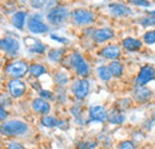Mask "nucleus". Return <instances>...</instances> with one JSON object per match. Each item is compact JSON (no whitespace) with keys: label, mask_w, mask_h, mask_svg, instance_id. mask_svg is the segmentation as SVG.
I'll return each instance as SVG.
<instances>
[{"label":"nucleus","mask_w":155,"mask_h":149,"mask_svg":"<svg viewBox=\"0 0 155 149\" xmlns=\"http://www.w3.org/2000/svg\"><path fill=\"white\" fill-rule=\"evenodd\" d=\"M30 131V127L21 119H8L0 123V134L5 137H20Z\"/></svg>","instance_id":"f257e3e1"},{"label":"nucleus","mask_w":155,"mask_h":149,"mask_svg":"<svg viewBox=\"0 0 155 149\" xmlns=\"http://www.w3.org/2000/svg\"><path fill=\"white\" fill-rule=\"evenodd\" d=\"M69 63L79 78L86 79L91 73V67H90L88 62L79 51H74L69 55Z\"/></svg>","instance_id":"f03ea898"},{"label":"nucleus","mask_w":155,"mask_h":149,"mask_svg":"<svg viewBox=\"0 0 155 149\" xmlns=\"http://www.w3.org/2000/svg\"><path fill=\"white\" fill-rule=\"evenodd\" d=\"M71 18V12L66 6H55L47 13V20L53 26H61Z\"/></svg>","instance_id":"7ed1b4c3"},{"label":"nucleus","mask_w":155,"mask_h":149,"mask_svg":"<svg viewBox=\"0 0 155 149\" xmlns=\"http://www.w3.org/2000/svg\"><path fill=\"white\" fill-rule=\"evenodd\" d=\"M71 19L77 26H88L94 23L96 15L87 8H75L71 12Z\"/></svg>","instance_id":"20e7f679"},{"label":"nucleus","mask_w":155,"mask_h":149,"mask_svg":"<svg viewBox=\"0 0 155 149\" xmlns=\"http://www.w3.org/2000/svg\"><path fill=\"white\" fill-rule=\"evenodd\" d=\"M29 66L25 60H15L6 66L5 72L11 79H23L29 73Z\"/></svg>","instance_id":"39448f33"},{"label":"nucleus","mask_w":155,"mask_h":149,"mask_svg":"<svg viewBox=\"0 0 155 149\" xmlns=\"http://www.w3.org/2000/svg\"><path fill=\"white\" fill-rule=\"evenodd\" d=\"M90 88H91L90 81L84 78H79L71 86L72 94L74 95V98L77 100H80V101H82L84 99L87 98V95L90 94Z\"/></svg>","instance_id":"423d86ee"},{"label":"nucleus","mask_w":155,"mask_h":149,"mask_svg":"<svg viewBox=\"0 0 155 149\" xmlns=\"http://www.w3.org/2000/svg\"><path fill=\"white\" fill-rule=\"evenodd\" d=\"M155 80V67L150 63L142 66L136 75L135 85L136 86H147L150 81Z\"/></svg>","instance_id":"0eeeda50"},{"label":"nucleus","mask_w":155,"mask_h":149,"mask_svg":"<svg viewBox=\"0 0 155 149\" xmlns=\"http://www.w3.org/2000/svg\"><path fill=\"white\" fill-rule=\"evenodd\" d=\"M26 25H28V30L35 35H41V34L43 35L49 32V25L43 22L42 15H38V13L31 16L28 20Z\"/></svg>","instance_id":"6e6552de"},{"label":"nucleus","mask_w":155,"mask_h":149,"mask_svg":"<svg viewBox=\"0 0 155 149\" xmlns=\"http://www.w3.org/2000/svg\"><path fill=\"white\" fill-rule=\"evenodd\" d=\"M109 118V111L103 105H93L88 109V122L106 123Z\"/></svg>","instance_id":"1a4fd4ad"},{"label":"nucleus","mask_w":155,"mask_h":149,"mask_svg":"<svg viewBox=\"0 0 155 149\" xmlns=\"http://www.w3.org/2000/svg\"><path fill=\"white\" fill-rule=\"evenodd\" d=\"M26 84L23 79H11L7 84V91L12 98H21L26 93Z\"/></svg>","instance_id":"9d476101"},{"label":"nucleus","mask_w":155,"mask_h":149,"mask_svg":"<svg viewBox=\"0 0 155 149\" xmlns=\"http://www.w3.org/2000/svg\"><path fill=\"white\" fill-rule=\"evenodd\" d=\"M20 49L19 42L13 37H4L0 39V50L4 51L6 55H17Z\"/></svg>","instance_id":"9b49d317"},{"label":"nucleus","mask_w":155,"mask_h":149,"mask_svg":"<svg viewBox=\"0 0 155 149\" xmlns=\"http://www.w3.org/2000/svg\"><path fill=\"white\" fill-rule=\"evenodd\" d=\"M99 55L106 60L115 61L122 56V48L118 44H106L99 50Z\"/></svg>","instance_id":"f8f14e48"},{"label":"nucleus","mask_w":155,"mask_h":149,"mask_svg":"<svg viewBox=\"0 0 155 149\" xmlns=\"http://www.w3.org/2000/svg\"><path fill=\"white\" fill-rule=\"evenodd\" d=\"M91 37L93 39L94 43L97 44H101L105 42L111 41L112 38L115 37V31L110 28H101V29H97L92 32Z\"/></svg>","instance_id":"ddd939ff"},{"label":"nucleus","mask_w":155,"mask_h":149,"mask_svg":"<svg viewBox=\"0 0 155 149\" xmlns=\"http://www.w3.org/2000/svg\"><path fill=\"white\" fill-rule=\"evenodd\" d=\"M109 11L115 18H125L133 13V10L122 2H112L109 5Z\"/></svg>","instance_id":"4468645a"},{"label":"nucleus","mask_w":155,"mask_h":149,"mask_svg":"<svg viewBox=\"0 0 155 149\" xmlns=\"http://www.w3.org/2000/svg\"><path fill=\"white\" fill-rule=\"evenodd\" d=\"M153 98V91L147 86H136L134 90V99L140 104H144L150 101Z\"/></svg>","instance_id":"2eb2a0df"},{"label":"nucleus","mask_w":155,"mask_h":149,"mask_svg":"<svg viewBox=\"0 0 155 149\" xmlns=\"http://www.w3.org/2000/svg\"><path fill=\"white\" fill-rule=\"evenodd\" d=\"M31 109L36 113H38L41 116H45V114H49L51 111V105L49 101L42 99V98H36L32 100L31 103Z\"/></svg>","instance_id":"dca6fc26"},{"label":"nucleus","mask_w":155,"mask_h":149,"mask_svg":"<svg viewBox=\"0 0 155 149\" xmlns=\"http://www.w3.org/2000/svg\"><path fill=\"white\" fill-rule=\"evenodd\" d=\"M142 47H143V42L141 39H138V38L125 37L122 41V48L125 49L127 51H130V53L141 50Z\"/></svg>","instance_id":"f3484780"},{"label":"nucleus","mask_w":155,"mask_h":149,"mask_svg":"<svg viewBox=\"0 0 155 149\" xmlns=\"http://www.w3.org/2000/svg\"><path fill=\"white\" fill-rule=\"evenodd\" d=\"M58 0H30V5L36 8V10H42V11H50L55 6H58Z\"/></svg>","instance_id":"a211bd4d"},{"label":"nucleus","mask_w":155,"mask_h":149,"mask_svg":"<svg viewBox=\"0 0 155 149\" xmlns=\"http://www.w3.org/2000/svg\"><path fill=\"white\" fill-rule=\"evenodd\" d=\"M26 18H28V12H25V11H17L16 13H13V16L11 18L12 25L17 30H23L25 28Z\"/></svg>","instance_id":"6ab92c4d"},{"label":"nucleus","mask_w":155,"mask_h":149,"mask_svg":"<svg viewBox=\"0 0 155 149\" xmlns=\"http://www.w3.org/2000/svg\"><path fill=\"white\" fill-rule=\"evenodd\" d=\"M107 122L112 125H122L125 122V116L119 109H115L112 111L109 112V118Z\"/></svg>","instance_id":"aec40b11"},{"label":"nucleus","mask_w":155,"mask_h":149,"mask_svg":"<svg viewBox=\"0 0 155 149\" xmlns=\"http://www.w3.org/2000/svg\"><path fill=\"white\" fill-rule=\"evenodd\" d=\"M107 67H109V69L111 72L112 78H122L123 74H124V65L118 60L111 61Z\"/></svg>","instance_id":"412c9836"},{"label":"nucleus","mask_w":155,"mask_h":149,"mask_svg":"<svg viewBox=\"0 0 155 149\" xmlns=\"http://www.w3.org/2000/svg\"><path fill=\"white\" fill-rule=\"evenodd\" d=\"M47 73H48V68L42 63H31L29 66V74L36 79H38Z\"/></svg>","instance_id":"4be33fe9"},{"label":"nucleus","mask_w":155,"mask_h":149,"mask_svg":"<svg viewBox=\"0 0 155 149\" xmlns=\"http://www.w3.org/2000/svg\"><path fill=\"white\" fill-rule=\"evenodd\" d=\"M63 56H64V49H62V48L51 49V50H49L48 54H47L48 60H49L50 62H53V63H58V62H61L62 58H63Z\"/></svg>","instance_id":"5701e85b"},{"label":"nucleus","mask_w":155,"mask_h":149,"mask_svg":"<svg viewBox=\"0 0 155 149\" xmlns=\"http://www.w3.org/2000/svg\"><path fill=\"white\" fill-rule=\"evenodd\" d=\"M28 50L31 54H37V55H42L47 51V45L39 41H34L31 44H29Z\"/></svg>","instance_id":"b1692460"},{"label":"nucleus","mask_w":155,"mask_h":149,"mask_svg":"<svg viewBox=\"0 0 155 149\" xmlns=\"http://www.w3.org/2000/svg\"><path fill=\"white\" fill-rule=\"evenodd\" d=\"M54 81L55 84L58 85V87H64L66 85H68L69 82V75L67 72H63V71H60L58 73H55L54 75Z\"/></svg>","instance_id":"393cba45"},{"label":"nucleus","mask_w":155,"mask_h":149,"mask_svg":"<svg viewBox=\"0 0 155 149\" xmlns=\"http://www.w3.org/2000/svg\"><path fill=\"white\" fill-rule=\"evenodd\" d=\"M96 73H97V76L101 80V81H110L112 79V75H111V72L107 66H99L97 69H96Z\"/></svg>","instance_id":"a878e982"},{"label":"nucleus","mask_w":155,"mask_h":149,"mask_svg":"<svg viewBox=\"0 0 155 149\" xmlns=\"http://www.w3.org/2000/svg\"><path fill=\"white\" fill-rule=\"evenodd\" d=\"M58 118L55 116H51V114H45V116H42L41 117V124L45 128H55L56 124H58Z\"/></svg>","instance_id":"bb28decb"},{"label":"nucleus","mask_w":155,"mask_h":149,"mask_svg":"<svg viewBox=\"0 0 155 149\" xmlns=\"http://www.w3.org/2000/svg\"><path fill=\"white\" fill-rule=\"evenodd\" d=\"M97 147L96 140H81L77 143V149H97Z\"/></svg>","instance_id":"cd10ccee"},{"label":"nucleus","mask_w":155,"mask_h":149,"mask_svg":"<svg viewBox=\"0 0 155 149\" xmlns=\"http://www.w3.org/2000/svg\"><path fill=\"white\" fill-rule=\"evenodd\" d=\"M138 23L143 28H155V16H153V15L144 16L138 20Z\"/></svg>","instance_id":"c85d7f7f"},{"label":"nucleus","mask_w":155,"mask_h":149,"mask_svg":"<svg viewBox=\"0 0 155 149\" xmlns=\"http://www.w3.org/2000/svg\"><path fill=\"white\" fill-rule=\"evenodd\" d=\"M114 149H137L135 142L131 141V140H123V141H119L115 146Z\"/></svg>","instance_id":"c756f323"},{"label":"nucleus","mask_w":155,"mask_h":149,"mask_svg":"<svg viewBox=\"0 0 155 149\" xmlns=\"http://www.w3.org/2000/svg\"><path fill=\"white\" fill-rule=\"evenodd\" d=\"M142 38H143V43L147 45L155 44V29H150V30L146 31Z\"/></svg>","instance_id":"7c9ffc66"},{"label":"nucleus","mask_w":155,"mask_h":149,"mask_svg":"<svg viewBox=\"0 0 155 149\" xmlns=\"http://www.w3.org/2000/svg\"><path fill=\"white\" fill-rule=\"evenodd\" d=\"M4 147L5 149H28L21 142H18L16 140H8Z\"/></svg>","instance_id":"2f4dec72"},{"label":"nucleus","mask_w":155,"mask_h":149,"mask_svg":"<svg viewBox=\"0 0 155 149\" xmlns=\"http://www.w3.org/2000/svg\"><path fill=\"white\" fill-rule=\"evenodd\" d=\"M128 2L133 6H136V7H143V8H148L150 7L152 2L149 0H128Z\"/></svg>","instance_id":"473e14b6"},{"label":"nucleus","mask_w":155,"mask_h":149,"mask_svg":"<svg viewBox=\"0 0 155 149\" xmlns=\"http://www.w3.org/2000/svg\"><path fill=\"white\" fill-rule=\"evenodd\" d=\"M38 94H39V98H42V99H44L47 101L55 100V94L53 93L51 91H49V90H39Z\"/></svg>","instance_id":"72a5a7b5"},{"label":"nucleus","mask_w":155,"mask_h":149,"mask_svg":"<svg viewBox=\"0 0 155 149\" xmlns=\"http://www.w3.org/2000/svg\"><path fill=\"white\" fill-rule=\"evenodd\" d=\"M7 118H8V112L5 109V106H2L0 104V123L7 121Z\"/></svg>","instance_id":"f704fd0d"},{"label":"nucleus","mask_w":155,"mask_h":149,"mask_svg":"<svg viewBox=\"0 0 155 149\" xmlns=\"http://www.w3.org/2000/svg\"><path fill=\"white\" fill-rule=\"evenodd\" d=\"M56 127L60 128L61 130H67V129L69 128V123H68V121H66V119H58Z\"/></svg>","instance_id":"c9c22d12"},{"label":"nucleus","mask_w":155,"mask_h":149,"mask_svg":"<svg viewBox=\"0 0 155 149\" xmlns=\"http://www.w3.org/2000/svg\"><path fill=\"white\" fill-rule=\"evenodd\" d=\"M50 38L51 39H54V41H56V42H58V43H61V44H67V43H69V39L66 37H60V36H58V35H50Z\"/></svg>","instance_id":"e433bc0d"},{"label":"nucleus","mask_w":155,"mask_h":149,"mask_svg":"<svg viewBox=\"0 0 155 149\" xmlns=\"http://www.w3.org/2000/svg\"><path fill=\"white\" fill-rule=\"evenodd\" d=\"M1 144H2V142H1V140H0V147H1Z\"/></svg>","instance_id":"4c0bfd02"}]
</instances>
